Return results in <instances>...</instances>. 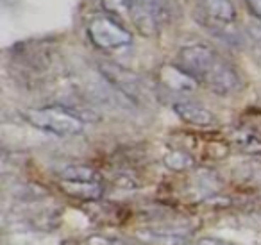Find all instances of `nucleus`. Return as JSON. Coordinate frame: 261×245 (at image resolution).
I'll return each instance as SVG.
<instances>
[{
  "instance_id": "nucleus-1",
  "label": "nucleus",
  "mask_w": 261,
  "mask_h": 245,
  "mask_svg": "<svg viewBox=\"0 0 261 245\" xmlns=\"http://www.w3.org/2000/svg\"><path fill=\"white\" fill-rule=\"evenodd\" d=\"M22 116L33 127L56 136H75L84 131V120L61 106L25 109Z\"/></svg>"
},
{
  "instance_id": "nucleus-2",
  "label": "nucleus",
  "mask_w": 261,
  "mask_h": 245,
  "mask_svg": "<svg viewBox=\"0 0 261 245\" xmlns=\"http://www.w3.org/2000/svg\"><path fill=\"white\" fill-rule=\"evenodd\" d=\"M222 63L224 59L204 43L186 45L179 51V66H182L190 76H193L202 84L210 81V77L217 72Z\"/></svg>"
},
{
  "instance_id": "nucleus-3",
  "label": "nucleus",
  "mask_w": 261,
  "mask_h": 245,
  "mask_svg": "<svg viewBox=\"0 0 261 245\" xmlns=\"http://www.w3.org/2000/svg\"><path fill=\"white\" fill-rule=\"evenodd\" d=\"M168 6L165 0H130L129 16L142 36L154 38L168 20Z\"/></svg>"
},
{
  "instance_id": "nucleus-4",
  "label": "nucleus",
  "mask_w": 261,
  "mask_h": 245,
  "mask_svg": "<svg viewBox=\"0 0 261 245\" xmlns=\"http://www.w3.org/2000/svg\"><path fill=\"white\" fill-rule=\"evenodd\" d=\"M88 38L97 48L102 51H115L122 48L133 41V36L127 29H123L116 20L109 16H95L88 23Z\"/></svg>"
},
{
  "instance_id": "nucleus-5",
  "label": "nucleus",
  "mask_w": 261,
  "mask_h": 245,
  "mask_svg": "<svg viewBox=\"0 0 261 245\" xmlns=\"http://www.w3.org/2000/svg\"><path fill=\"white\" fill-rule=\"evenodd\" d=\"M102 77L111 84L115 90H118L120 93L125 95L129 101H136L138 95L142 93V83L140 77L135 72L123 68L122 65L113 61H102L98 65Z\"/></svg>"
},
{
  "instance_id": "nucleus-6",
  "label": "nucleus",
  "mask_w": 261,
  "mask_h": 245,
  "mask_svg": "<svg viewBox=\"0 0 261 245\" xmlns=\"http://www.w3.org/2000/svg\"><path fill=\"white\" fill-rule=\"evenodd\" d=\"M158 79L167 90L177 91V93H190V91H195L199 86V81L193 76H190L182 66L170 65V63H165L160 66Z\"/></svg>"
},
{
  "instance_id": "nucleus-7",
  "label": "nucleus",
  "mask_w": 261,
  "mask_h": 245,
  "mask_svg": "<svg viewBox=\"0 0 261 245\" xmlns=\"http://www.w3.org/2000/svg\"><path fill=\"white\" fill-rule=\"evenodd\" d=\"M199 8L202 11V23H217L229 26L236 18V8L232 0H199Z\"/></svg>"
},
{
  "instance_id": "nucleus-8",
  "label": "nucleus",
  "mask_w": 261,
  "mask_h": 245,
  "mask_svg": "<svg viewBox=\"0 0 261 245\" xmlns=\"http://www.w3.org/2000/svg\"><path fill=\"white\" fill-rule=\"evenodd\" d=\"M174 113L182 122L190 124V126H195V127H210L215 124L213 113L204 108V106L197 104V102H190V101L175 102Z\"/></svg>"
},
{
  "instance_id": "nucleus-9",
  "label": "nucleus",
  "mask_w": 261,
  "mask_h": 245,
  "mask_svg": "<svg viewBox=\"0 0 261 245\" xmlns=\"http://www.w3.org/2000/svg\"><path fill=\"white\" fill-rule=\"evenodd\" d=\"M59 186L66 195L81 201H97L102 197L100 183H70V181H59Z\"/></svg>"
},
{
  "instance_id": "nucleus-10",
  "label": "nucleus",
  "mask_w": 261,
  "mask_h": 245,
  "mask_svg": "<svg viewBox=\"0 0 261 245\" xmlns=\"http://www.w3.org/2000/svg\"><path fill=\"white\" fill-rule=\"evenodd\" d=\"M59 181L70 183H98V174L86 165H65L56 172Z\"/></svg>"
},
{
  "instance_id": "nucleus-11",
  "label": "nucleus",
  "mask_w": 261,
  "mask_h": 245,
  "mask_svg": "<svg viewBox=\"0 0 261 245\" xmlns=\"http://www.w3.org/2000/svg\"><path fill=\"white\" fill-rule=\"evenodd\" d=\"M163 161H165V165L170 170H174V172H186V170L195 166L193 156L186 151H177V149H175V151H168L167 154H165Z\"/></svg>"
},
{
  "instance_id": "nucleus-12",
  "label": "nucleus",
  "mask_w": 261,
  "mask_h": 245,
  "mask_svg": "<svg viewBox=\"0 0 261 245\" xmlns=\"http://www.w3.org/2000/svg\"><path fill=\"white\" fill-rule=\"evenodd\" d=\"M136 236L147 245H185V238L177 234L158 233V231H140Z\"/></svg>"
},
{
  "instance_id": "nucleus-13",
  "label": "nucleus",
  "mask_w": 261,
  "mask_h": 245,
  "mask_svg": "<svg viewBox=\"0 0 261 245\" xmlns=\"http://www.w3.org/2000/svg\"><path fill=\"white\" fill-rule=\"evenodd\" d=\"M234 143L245 152L261 154V140L252 133H238L234 136Z\"/></svg>"
},
{
  "instance_id": "nucleus-14",
  "label": "nucleus",
  "mask_w": 261,
  "mask_h": 245,
  "mask_svg": "<svg viewBox=\"0 0 261 245\" xmlns=\"http://www.w3.org/2000/svg\"><path fill=\"white\" fill-rule=\"evenodd\" d=\"M129 2L130 0H100L102 8L109 13H115V15H120L123 11L129 13Z\"/></svg>"
},
{
  "instance_id": "nucleus-15",
  "label": "nucleus",
  "mask_w": 261,
  "mask_h": 245,
  "mask_svg": "<svg viewBox=\"0 0 261 245\" xmlns=\"http://www.w3.org/2000/svg\"><path fill=\"white\" fill-rule=\"evenodd\" d=\"M242 177L245 181H252V183L261 184V163H250L245 168L242 166Z\"/></svg>"
},
{
  "instance_id": "nucleus-16",
  "label": "nucleus",
  "mask_w": 261,
  "mask_h": 245,
  "mask_svg": "<svg viewBox=\"0 0 261 245\" xmlns=\"http://www.w3.org/2000/svg\"><path fill=\"white\" fill-rule=\"evenodd\" d=\"M83 245H123L120 240H115V238L104 236V234H93V236L86 238Z\"/></svg>"
},
{
  "instance_id": "nucleus-17",
  "label": "nucleus",
  "mask_w": 261,
  "mask_h": 245,
  "mask_svg": "<svg viewBox=\"0 0 261 245\" xmlns=\"http://www.w3.org/2000/svg\"><path fill=\"white\" fill-rule=\"evenodd\" d=\"M249 36L254 40V43L257 45V47L261 48V26H249Z\"/></svg>"
},
{
  "instance_id": "nucleus-18",
  "label": "nucleus",
  "mask_w": 261,
  "mask_h": 245,
  "mask_svg": "<svg viewBox=\"0 0 261 245\" xmlns=\"http://www.w3.org/2000/svg\"><path fill=\"white\" fill-rule=\"evenodd\" d=\"M245 2L250 11H252V15L261 22V0H245Z\"/></svg>"
},
{
  "instance_id": "nucleus-19",
  "label": "nucleus",
  "mask_w": 261,
  "mask_h": 245,
  "mask_svg": "<svg viewBox=\"0 0 261 245\" xmlns=\"http://www.w3.org/2000/svg\"><path fill=\"white\" fill-rule=\"evenodd\" d=\"M199 245H231L224 240H218V238H202L199 241Z\"/></svg>"
}]
</instances>
